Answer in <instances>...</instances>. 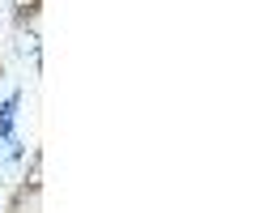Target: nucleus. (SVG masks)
Wrapping results in <instances>:
<instances>
[{
	"mask_svg": "<svg viewBox=\"0 0 255 213\" xmlns=\"http://www.w3.org/2000/svg\"><path fill=\"white\" fill-rule=\"evenodd\" d=\"M4 213H43V162L38 158H34V167H30V175L13 188Z\"/></svg>",
	"mask_w": 255,
	"mask_h": 213,
	"instance_id": "obj_1",
	"label": "nucleus"
},
{
	"mask_svg": "<svg viewBox=\"0 0 255 213\" xmlns=\"http://www.w3.org/2000/svg\"><path fill=\"white\" fill-rule=\"evenodd\" d=\"M0 73H4V64H0Z\"/></svg>",
	"mask_w": 255,
	"mask_h": 213,
	"instance_id": "obj_3",
	"label": "nucleus"
},
{
	"mask_svg": "<svg viewBox=\"0 0 255 213\" xmlns=\"http://www.w3.org/2000/svg\"><path fill=\"white\" fill-rule=\"evenodd\" d=\"M13 17H17V26H26V17L34 21L38 17V0H13Z\"/></svg>",
	"mask_w": 255,
	"mask_h": 213,
	"instance_id": "obj_2",
	"label": "nucleus"
}]
</instances>
